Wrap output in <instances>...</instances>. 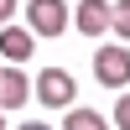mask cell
<instances>
[{"instance_id": "1", "label": "cell", "mask_w": 130, "mask_h": 130, "mask_svg": "<svg viewBox=\"0 0 130 130\" xmlns=\"http://www.w3.org/2000/svg\"><path fill=\"white\" fill-rule=\"evenodd\" d=\"M31 99L47 104V109H73V99H78V78H73L68 68H42L37 83H31Z\"/></svg>"}, {"instance_id": "2", "label": "cell", "mask_w": 130, "mask_h": 130, "mask_svg": "<svg viewBox=\"0 0 130 130\" xmlns=\"http://www.w3.org/2000/svg\"><path fill=\"white\" fill-rule=\"evenodd\" d=\"M26 31L31 37H62L68 31V0H26Z\"/></svg>"}, {"instance_id": "3", "label": "cell", "mask_w": 130, "mask_h": 130, "mask_svg": "<svg viewBox=\"0 0 130 130\" xmlns=\"http://www.w3.org/2000/svg\"><path fill=\"white\" fill-rule=\"evenodd\" d=\"M94 78L104 89H130V52H125V42H109V47L94 52Z\"/></svg>"}, {"instance_id": "4", "label": "cell", "mask_w": 130, "mask_h": 130, "mask_svg": "<svg viewBox=\"0 0 130 130\" xmlns=\"http://www.w3.org/2000/svg\"><path fill=\"white\" fill-rule=\"evenodd\" d=\"M31 52H37V37H31L26 26H0V57H5L10 68H21Z\"/></svg>"}, {"instance_id": "5", "label": "cell", "mask_w": 130, "mask_h": 130, "mask_svg": "<svg viewBox=\"0 0 130 130\" xmlns=\"http://www.w3.org/2000/svg\"><path fill=\"white\" fill-rule=\"evenodd\" d=\"M73 26H78L83 37H104V31H109V0H78Z\"/></svg>"}, {"instance_id": "6", "label": "cell", "mask_w": 130, "mask_h": 130, "mask_svg": "<svg viewBox=\"0 0 130 130\" xmlns=\"http://www.w3.org/2000/svg\"><path fill=\"white\" fill-rule=\"evenodd\" d=\"M31 99V83L21 68H0V115L5 109H21V104Z\"/></svg>"}, {"instance_id": "7", "label": "cell", "mask_w": 130, "mask_h": 130, "mask_svg": "<svg viewBox=\"0 0 130 130\" xmlns=\"http://www.w3.org/2000/svg\"><path fill=\"white\" fill-rule=\"evenodd\" d=\"M62 130H109V125H104V115H99V109H68Z\"/></svg>"}, {"instance_id": "8", "label": "cell", "mask_w": 130, "mask_h": 130, "mask_svg": "<svg viewBox=\"0 0 130 130\" xmlns=\"http://www.w3.org/2000/svg\"><path fill=\"white\" fill-rule=\"evenodd\" d=\"M109 31L120 42H130V0H115V5H109Z\"/></svg>"}, {"instance_id": "9", "label": "cell", "mask_w": 130, "mask_h": 130, "mask_svg": "<svg viewBox=\"0 0 130 130\" xmlns=\"http://www.w3.org/2000/svg\"><path fill=\"white\" fill-rule=\"evenodd\" d=\"M115 125L130 130V94H120V99H115Z\"/></svg>"}, {"instance_id": "10", "label": "cell", "mask_w": 130, "mask_h": 130, "mask_svg": "<svg viewBox=\"0 0 130 130\" xmlns=\"http://www.w3.org/2000/svg\"><path fill=\"white\" fill-rule=\"evenodd\" d=\"M10 16H16V0H0V26H10Z\"/></svg>"}, {"instance_id": "11", "label": "cell", "mask_w": 130, "mask_h": 130, "mask_svg": "<svg viewBox=\"0 0 130 130\" xmlns=\"http://www.w3.org/2000/svg\"><path fill=\"white\" fill-rule=\"evenodd\" d=\"M21 130H52V125H42V120H31V125H21Z\"/></svg>"}, {"instance_id": "12", "label": "cell", "mask_w": 130, "mask_h": 130, "mask_svg": "<svg viewBox=\"0 0 130 130\" xmlns=\"http://www.w3.org/2000/svg\"><path fill=\"white\" fill-rule=\"evenodd\" d=\"M0 130H5V115H0Z\"/></svg>"}]
</instances>
